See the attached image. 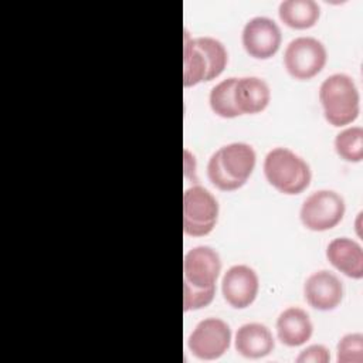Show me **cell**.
Listing matches in <instances>:
<instances>
[{"instance_id":"obj_3","label":"cell","mask_w":363,"mask_h":363,"mask_svg":"<svg viewBox=\"0 0 363 363\" xmlns=\"http://www.w3.org/2000/svg\"><path fill=\"white\" fill-rule=\"evenodd\" d=\"M264 174L268 183L284 194H299L311 183L309 164L288 147H274L264 159Z\"/></svg>"},{"instance_id":"obj_14","label":"cell","mask_w":363,"mask_h":363,"mask_svg":"<svg viewBox=\"0 0 363 363\" xmlns=\"http://www.w3.org/2000/svg\"><path fill=\"white\" fill-rule=\"evenodd\" d=\"M275 328L278 339L288 347H296L306 343L313 332L309 315L298 306L284 309L277 319Z\"/></svg>"},{"instance_id":"obj_17","label":"cell","mask_w":363,"mask_h":363,"mask_svg":"<svg viewBox=\"0 0 363 363\" xmlns=\"http://www.w3.org/2000/svg\"><path fill=\"white\" fill-rule=\"evenodd\" d=\"M281 21L295 30L313 27L320 16V7L313 0H284L279 3Z\"/></svg>"},{"instance_id":"obj_5","label":"cell","mask_w":363,"mask_h":363,"mask_svg":"<svg viewBox=\"0 0 363 363\" xmlns=\"http://www.w3.org/2000/svg\"><path fill=\"white\" fill-rule=\"evenodd\" d=\"M218 218V201L210 190L196 184L183 193V231L203 237L213 231Z\"/></svg>"},{"instance_id":"obj_9","label":"cell","mask_w":363,"mask_h":363,"mask_svg":"<svg viewBox=\"0 0 363 363\" xmlns=\"http://www.w3.org/2000/svg\"><path fill=\"white\" fill-rule=\"evenodd\" d=\"M282 34L278 24L264 16L250 18L241 33V43L247 54L255 60H268L281 47Z\"/></svg>"},{"instance_id":"obj_22","label":"cell","mask_w":363,"mask_h":363,"mask_svg":"<svg viewBox=\"0 0 363 363\" xmlns=\"http://www.w3.org/2000/svg\"><path fill=\"white\" fill-rule=\"evenodd\" d=\"M295 360L298 363H328L330 360V354L323 345H311L303 349Z\"/></svg>"},{"instance_id":"obj_6","label":"cell","mask_w":363,"mask_h":363,"mask_svg":"<svg viewBox=\"0 0 363 363\" xmlns=\"http://www.w3.org/2000/svg\"><path fill=\"white\" fill-rule=\"evenodd\" d=\"M328 60L322 41L313 37H296L285 48L284 67L286 72L299 81H308L318 75Z\"/></svg>"},{"instance_id":"obj_11","label":"cell","mask_w":363,"mask_h":363,"mask_svg":"<svg viewBox=\"0 0 363 363\" xmlns=\"http://www.w3.org/2000/svg\"><path fill=\"white\" fill-rule=\"evenodd\" d=\"M259 281L257 272L248 265L230 267L221 279V294L234 309L248 308L257 298Z\"/></svg>"},{"instance_id":"obj_8","label":"cell","mask_w":363,"mask_h":363,"mask_svg":"<svg viewBox=\"0 0 363 363\" xmlns=\"http://www.w3.org/2000/svg\"><path fill=\"white\" fill-rule=\"evenodd\" d=\"M231 343V329L220 318L200 320L187 339L190 353L200 360H216L221 357Z\"/></svg>"},{"instance_id":"obj_12","label":"cell","mask_w":363,"mask_h":363,"mask_svg":"<svg viewBox=\"0 0 363 363\" xmlns=\"http://www.w3.org/2000/svg\"><path fill=\"white\" fill-rule=\"evenodd\" d=\"M305 301L318 311H332L342 302V281L330 271L322 269L308 277L303 285Z\"/></svg>"},{"instance_id":"obj_16","label":"cell","mask_w":363,"mask_h":363,"mask_svg":"<svg viewBox=\"0 0 363 363\" xmlns=\"http://www.w3.org/2000/svg\"><path fill=\"white\" fill-rule=\"evenodd\" d=\"M234 346L242 357L261 359L272 352L275 340L271 330L265 325L252 322L238 328Z\"/></svg>"},{"instance_id":"obj_15","label":"cell","mask_w":363,"mask_h":363,"mask_svg":"<svg viewBox=\"0 0 363 363\" xmlns=\"http://www.w3.org/2000/svg\"><path fill=\"white\" fill-rule=\"evenodd\" d=\"M271 101L268 84L258 77L237 78L234 86V102L240 115H255L262 112Z\"/></svg>"},{"instance_id":"obj_1","label":"cell","mask_w":363,"mask_h":363,"mask_svg":"<svg viewBox=\"0 0 363 363\" xmlns=\"http://www.w3.org/2000/svg\"><path fill=\"white\" fill-rule=\"evenodd\" d=\"M228 54L221 41L213 37L190 38L187 31L183 44V85L208 82L223 74Z\"/></svg>"},{"instance_id":"obj_18","label":"cell","mask_w":363,"mask_h":363,"mask_svg":"<svg viewBox=\"0 0 363 363\" xmlns=\"http://www.w3.org/2000/svg\"><path fill=\"white\" fill-rule=\"evenodd\" d=\"M235 77H230L223 79L217 85H214L210 91L208 102L211 111L221 118L231 119L240 116V112L234 102V86H235Z\"/></svg>"},{"instance_id":"obj_20","label":"cell","mask_w":363,"mask_h":363,"mask_svg":"<svg viewBox=\"0 0 363 363\" xmlns=\"http://www.w3.org/2000/svg\"><path fill=\"white\" fill-rule=\"evenodd\" d=\"M339 363H362L363 362V335H345L337 343Z\"/></svg>"},{"instance_id":"obj_4","label":"cell","mask_w":363,"mask_h":363,"mask_svg":"<svg viewBox=\"0 0 363 363\" xmlns=\"http://www.w3.org/2000/svg\"><path fill=\"white\" fill-rule=\"evenodd\" d=\"M319 101L325 119L333 126L349 125L359 116V91L354 81L346 74L329 75L320 84Z\"/></svg>"},{"instance_id":"obj_21","label":"cell","mask_w":363,"mask_h":363,"mask_svg":"<svg viewBox=\"0 0 363 363\" xmlns=\"http://www.w3.org/2000/svg\"><path fill=\"white\" fill-rule=\"evenodd\" d=\"M216 295V288H194L183 282V309L184 312L197 311L208 306Z\"/></svg>"},{"instance_id":"obj_19","label":"cell","mask_w":363,"mask_h":363,"mask_svg":"<svg viewBox=\"0 0 363 363\" xmlns=\"http://www.w3.org/2000/svg\"><path fill=\"white\" fill-rule=\"evenodd\" d=\"M335 150L346 162H362L363 129L360 126H352L339 132L335 138Z\"/></svg>"},{"instance_id":"obj_7","label":"cell","mask_w":363,"mask_h":363,"mask_svg":"<svg viewBox=\"0 0 363 363\" xmlns=\"http://www.w3.org/2000/svg\"><path fill=\"white\" fill-rule=\"evenodd\" d=\"M345 210V200L336 191L318 190L303 200L299 217L308 230L326 231L342 221Z\"/></svg>"},{"instance_id":"obj_13","label":"cell","mask_w":363,"mask_h":363,"mask_svg":"<svg viewBox=\"0 0 363 363\" xmlns=\"http://www.w3.org/2000/svg\"><path fill=\"white\" fill-rule=\"evenodd\" d=\"M326 258L346 277L353 279L363 277V250L354 240L347 237L332 240L326 247Z\"/></svg>"},{"instance_id":"obj_10","label":"cell","mask_w":363,"mask_h":363,"mask_svg":"<svg viewBox=\"0 0 363 363\" xmlns=\"http://www.w3.org/2000/svg\"><path fill=\"white\" fill-rule=\"evenodd\" d=\"M221 271L218 252L208 245H197L189 250L183 259V282L194 288H216Z\"/></svg>"},{"instance_id":"obj_2","label":"cell","mask_w":363,"mask_h":363,"mask_svg":"<svg viewBox=\"0 0 363 363\" xmlns=\"http://www.w3.org/2000/svg\"><path fill=\"white\" fill-rule=\"evenodd\" d=\"M257 162L252 146L233 142L211 155L207 163L208 180L223 191H233L245 184Z\"/></svg>"}]
</instances>
